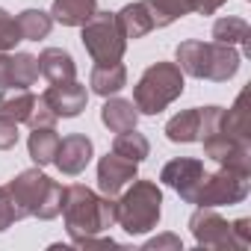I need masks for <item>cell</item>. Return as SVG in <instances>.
Wrapping results in <instances>:
<instances>
[{
  "label": "cell",
  "mask_w": 251,
  "mask_h": 251,
  "mask_svg": "<svg viewBox=\"0 0 251 251\" xmlns=\"http://www.w3.org/2000/svg\"><path fill=\"white\" fill-rule=\"evenodd\" d=\"M59 213L65 216V227H68L71 242H77L86 236H98L115 225V198L98 195L83 183H71L62 192Z\"/></svg>",
  "instance_id": "6da1fadb"
},
{
  "label": "cell",
  "mask_w": 251,
  "mask_h": 251,
  "mask_svg": "<svg viewBox=\"0 0 251 251\" xmlns=\"http://www.w3.org/2000/svg\"><path fill=\"white\" fill-rule=\"evenodd\" d=\"M177 68L198 80L225 83L239 71V53L233 50V45L183 42V45H177Z\"/></svg>",
  "instance_id": "7a4b0ae2"
},
{
  "label": "cell",
  "mask_w": 251,
  "mask_h": 251,
  "mask_svg": "<svg viewBox=\"0 0 251 251\" xmlns=\"http://www.w3.org/2000/svg\"><path fill=\"white\" fill-rule=\"evenodd\" d=\"M9 195L12 204L18 210V219L27 216H39V219H56L62 210V186L56 180H50L48 175H42L39 169H27L21 172L15 180H9Z\"/></svg>",
  "instance_id": "3957f363"
},
{
  "label": "cell",
  "mask_w": 251,
  "mask_h": 251,
  "mask_svg": "<svg viewBox=\"0 0 251 251\" xmlns=\"http://www.w3.org/2000/svg\"><path fill=\"white\" fill-rule=\"evenodd\" d=\"M163 192L154 180H133V186L115 201V222L130 236L148 233L160 222Z\"/></svg>",
  "instance_id": "277c9868"
},
{
  "label": "cell",
  "mask_w": 251,
  "mask_h": 251,
  "mask_svg": "<svg viewBox=\"0 0 251 251\" xmlns=\"http://www.w3.org/2000/svg\"><path fill=\"white\" fill-rule=\"evenodd\" d=\"M180 95H183V71L177 68V62H154L139 77L133 89V103L142 115H157Z\"/></svg>",
  "instance_id": "5b68a950"
},
{
  "label": "cell",
  "mask_w": 251,
  "mask_h": 251,
  "mask_svg": "<svg viewBox=\"0 0 251 251\" xmlns=\"http://www.w3.org/2000/svg\"><path fill=\"white\" fill-rule=\"evenodd\" d=\"M83 48L86 53L98 62V65H112L121 62L127 39L118 30V21L112 12H95L86 24H83Z\"/></svg>",
  "instance_id": "8992f818"
},
{
  "label": "cell",
  "mask_w": 251,
  "mask_h": 251,
  "mask_svg": "<svg viewBox=\"0 0 251 251\" xmlns=\"http://www.w3.org/2000/svg\"><path fill=\"white\" fill-rule=\"evenodd\" d=\"M248 195V175H239L233 169H219L213 175L204 172L195 195L189 204H198V207H230V204H239L245 201Z\"/></svg>",
  "instance_id": "52a82bcc"
},
{
  "label": "cell",
  "mask_w": 251,
  "mask_h": 251,
  "mask_svg": "<svg viewBox=\"0 0 251 251\" xmlns=\"http://www.w3.org/2000/svg\"><path fill=\"white\" fill-rule=\"evenodd\" d=\"M201 142H204V154L210 160H216L222 169H233L239 175H251V142H242V139L227 136L222 130L204 136Z\"/></svg>",
  "instance_id": "ba28073f"
},
{
  "label": "cell",
  "mask_w": 251,
  "mask_h": 251,
  "mask_svg": "<svg viewBox=\"0 0 251 251\" xmlns=\"http://www.w3.org/2000/svg\"><path fill=\"white\" fill-rule=\"evenodd\" d=\"M189 230H192L195 242L204 248H239L233 227L213 207H198L189 219Z\"/></svg>",
  "instance_id": "9c48e42d"
},
{
  "label": "cell",
  "mask_w": 251,
  "mask_h": 251,
  "mask_svg": "<svg viewBox=\"0 0 251 251\" xmlns=\"http://www.w3.org/2000/svg\"><path fill=\"white\" fill-rule=\"evenodd\" d=\"M201 177H204V163H201V160H192V157L172 160V163H166L163 172H160V180H163L169 189H175L186 204L192 201V195H195Z\"/></svg>",
  "instance_id": "30bf717a"
},
{
  "label": "cell",
  "mask_w": 251,
  "mask_h": 251,
  "mask_svg": "<svg viewBox=\"0 0 251 251\" xmlns=\"http://www.w3.org/2000/svg\"><path fill=\"white\" fill-rule=\"evenodd\" d=\"M42 100L53 109L56 118H74L86 109V100H89V92L86 86H80L77 80H68V83H50V89L42 95Z\"/></svg>",
  "instance_id": "8fae6325"
},
{
  "label": "cell",
  "mask_w": 251,
  "mask_h": 251,
  "mask_svg": "<svg viewBox=\"0 0 251 251\" xmlns=\"http://www.w3.org/2000/svg\"><path fill=\"white\" fill-rule=\"evenodd\" d=\"M136 180V163L124 160L118 154H106L100 157L98 163V189L106 195V198H115L127 183Z\"/></svg>",
  "instance_id": "7c38bea8"
},
{
  "label": "cell",
  "mask_w": 251,
  "mask_h": 251,
  "mask_svg": "<svg viewBox=\"0 0 251 251\" xmlns=\"http://www.w3.org/2000/svg\"><path fill=\"white\" fill-rule=\"evenodd\" d=\"M92 154H95L92 139L83 136V133H71V136L59 139V148H56L53 163H56V169H59L62 175H71V177H74V175H80V172L92 163Z\"/></svg>",
  "instance_id": "4fadbf2b"
},
{
  "label": "cell",
  "mask_w": 251,
  "mask_h": 251,
  "mask_svg": "<svg viewBox=\"0 0 251 251\" xmlns=\"http://www.w3.org/2000/svg\"><path fill=\"white\" fill-rule=\"evenodd\" d=\"M36 59H39V74H45L50 83H68V80L77 77L74 56L68 50H62V48H48Z\"/></svg>",
  "instance_id": "5bb4252c"
},
{
  "label": "cell",
  "mask_w": 251,
  "mask_h": 251,
  "mask_svg": "<svg viewBox=\"0 0 251 251\" xmlns=\"http://www.w3.org/2000/svg\"><path fill=\"white\" fill-rule=\"evenodd\" d=\"M100 121L112 133H124V130H133L136 121H139V109L133 100H124V98H109L100 109Z\"/></svg>",
  "instance_id": "9a60e30c"
},
{
  "label": "cell",
  "mask_w": 251,
  "mask_h": 251,
  "mask_svg": "<svg viewBox=\"0 0 251 251\" xmlns=\"http://www.w3.org/2000/svg\"><path fill=\"white\" fill-rule=\"evenodd\" d=\"M36 95L30 92V89H24V86H6L3 92H0V115H6V118H12V121H24L27 124V118H30V112H33V106H36Z\"/></svg>",
  "instance_id": "2e32d148"
},
{
  "label": "cell",
  "mask_w": 251,
  "mask_h": 251,
  "mask_svg": "<svg viewBox=\"0 0 251 251\" xmlns=\"http://www.w3.org/2000/svg\"><path fill=\"white\" fill-rule=\"evenodd\" d=\"M115 21H118V30L124 33V39H142L154 30V21H151V12L142 3H127L121 12H115Z\"/></svg>",
  "instance_id": "e0dca14e"
},
{
  "label": "cell",
  "mask_w": 251,
  "mask_h": 251,
  "mask_svg": "<svg viewBox=\"0 0 251 251\" xmlns=\"http://www.w3.org/2000/svg\"><path fill=\"white\" fill-rule=\"evenodd\" d=\"M245 100H248V92H242L230 109H222V118H219V130L227 133V136H236L242 142H251V115L245 109Z\"/></svg>",
  "instance_id": "ac0fdd59"
},
{
  "label": "cell",
  "mask_w": 251,
  "mask_h": 251,
  "mask_svg": "<svg viewBox=\"0 0 251 251\" xmlns=\"http://www.w3.org/2000/svg\"><path fill=\"white\" fill-rule=\"evenodd\" d=\"M98 12V0H53L50 18L62 27H83Z\"/></svg>",
  "instance_id": "d6986e66"
},
{
  "label": "cell",
  "mask_w": 251,
  "mask_h": 251,
  "mask_svg": "<svg viewBox=\"0 0 251 251\" xmlns=\"http://www.w3.org/2000/svg\"><path fill=\"white\" fill-rule=\"evenodd\" d=\"M89 86L95 95L100 98H109L115 92H121L127 86V68L121 62H112V65H95L92 68V77H89Z\"/></svg>",
  "instance_id": "ffe728a7"
},
{
  "label": "cell",
  "mask_w": 251,
  "mask_h": 251,
  "mask_svg": "<svg viewBox=\"0 0 251 251\" xmlns=\"http://www.w3.org/2000/svg\"><path fill=\"white\" fill-rule=\"evenodd\" d=\"M166 136L169 142H198L201 139V109H186L177 112L169 124H166Z\"/></svg>",
  "instance_id": "44dd1931"
},
{
  "label": "cell",
  "mask_w": 251,
  "mask_h": 251,
  "mask_svg": "<svg viewBox=\"0 0 251 251\" xmlns=\"http://www.w3.org/2000/svg\"><path fill=\"white\" fill-rule=\"evenodd\" d=\"M27 148H30V157H33L36 166H50L53 157H56V148H59L56 127H33V133L27 139Z\"/></svg>",
  "instance_id": "7402d4cb"
},
{
  "label": "cell",
  "mask_w": 251,
  "mask_h": 251,
  "mask_svg": "<svg viewBox=\"0 0 251 251\" xmlns=\"http://www.w3.org/2000/svg\"><path fill=\"white\" fill-rule=\"evenodd\" d=\"M154 27H169L172 21L195 12V0H145Z\"/></svg>",
  "instance_id": "603a6c76"
},
{
  "label": "cell",
  "mask_w": 251,
  "mask_h": 251,
  "mask_svg": "<svg viewBox=\"0 0 251 251\" xmlns=\"http://www.w3.org/2000/svg\"><path fill=\"white\" fill-rule=\"evenodd\" d=\"M112 154H118V157H124V160H130V163L139 166V163L151 154V145H148V139H145L142 133H136V127H133V130H124V133L115 136Z\"/></svg>",
  "instance_id": "cb8c5ba5"
},
{
  "label": "cell",
  "mask_w": 251,
  "mask_h": 251,
  "mask_svg": "<svg viewBox=\"0 0 251 251\" xmlns=\"http://www.w3.org/2000/svg\"><path fill=\"white\" fill-rule=\"evenodd\" d=\"M15 21H18V30H21V39H24V42L48 39V33H50V27H53L50 12H42V9H24Z\"/></svg>",
  "instance_id": "d4e9b609"
},
{
  "label": "cell",
  "mask_w": 251,
  "mask_h": 251,
  "mask_svg": "<svg viewBox=\"0 0 251 251\" xmlns=\"http://www.w3.org/2000/svg\"><path fill=\"white\" fill-rule=\"evenodd\" d=\"M213 39H216L219 45H245V50H248L251 27H248V21L227 15V18H219V21L213 24Z\"/></svg>",
  "instance_id": "484cf974"
},
{
  "label": "cell",
  "mask_w": 251,
  "mask_h": 251,
  "mask_svg": "<svg viewBox=\"0 0 251 251\" xmlns=\"http://www.w3.org/2000/svg\"><path fill=\"white\" fill-rule=\"evenodd\" d=\"M36 80H39V59L33 53H15L9 65V86L30 89Z\"/></svg>",
  "instance_id": "4316f807"
},
{
  "label": "cell",
  "mask_w": 251,
  "mask_h": 251,
  "mask_svg": "<svg viewBox=\"0 0 251 251\" xmlns=\"http://www.w3.org/2000/svg\"><path fill=\"white\" fill-rule=\"evenodd\" d=\"M21 39V30H18V21L6 12V9H0V50H12Z\"/></svg>",
  "instance_id": "83f0119b"
},
{
  "label": "cell",
  "mask_w": 251,
  "mask_h": 251,
  "mask_svg": "<svg viewBox=\"0 0 251 251\" xmlns=\"http://www.w3.org/2000/svg\"><path fill=\"white\" fill-rule=\"evenodd\" d=\"M15 222H18V210H15V204H12V195H9L6 186H0V230L12 227Z\"/></svg>",
  "instance_id": "f1b7e54d"
},
{
  "label": "cell",
  "mask_w": 251,
  "mask_h": 251,
  "mask_svg": "<svg viewBox=\"0 0 251 251\" xmlns=\"http://www.w3.org/2000/svg\"><path fill=\"white\" fill-rule=\"evenodd\" d=\"M27 124H30V127H53V124H56V115H53V109L39 98L36 106H33V112H30V118H27Z\"/></svg>",
  "instance_id": "f546056e"
},
{
  "label": "cell",
  "mask_w": 251,
  "mask_h": 251,
  "mask_svg": "<svg viewBox=\"0 0 251 251\" xmlns=\"http://www.w3.org/2000/svg\"><path fill=\"white\" fill-rule=\"evenodd\" d=\"M18 145V121L0 115V151H9Z\"/></svg>",
  "instance_id": "4dcf8cb0"
},
{
  "label": "cell",
  "mask_w": 251,
  "mask_h": 251,
  "mask_svg": "<svg viewBox=\"0 0 251 251\" xmlns=\"http://www.w3.org/2000/svg\"><path fill=\"white\" fill-rule=\"evenodd\" d=\"M230 227H233V236H236L239 248H248V245H251V230H248V227H251V222H248V219H236Z\"/></svg>",
  "instance_id": "1f68e13d"
},
{
  "label": "cell",
  "mask_w": 251,
  "mask_h": 251,
  "mask_svg": "<svg viewBox=\"0 0 251 251\" xmlns=\"http://www.w3.org/2000/svg\"><path fill=\"white\" fill-rule=\"evenodd\" d=\"M145 248H148V251H154V248H175V251H180V239H177L175 233H163V236L151 239Z\"/></svg>",
  "instance_id": "d6a6232c"
},
{
  "label": "cell",
  "mask_w": 251,
  "mask_h": 251,
  "mask_svg": "<svg viewBox=\"0 0 251 251\" xmlns=\"http://www.w3.org/2000/svg\"><path fill=\"white\" fill-rule=\"evenodd\" d=\"M9 65H12V56L6 50H0V86H9Z\"/></svg>",
  "instance_id": "836d02e7"
},
{
  "label": "cell",
  "mask_w": 251,
  "mask_h": 251,
  "mask_svg": "<svg viewBox=\"0 0 251 251\" xmlns=\"http://www.w3.org/2000/svg\"><path fill=\"white\" fill-rule=\"evenodd\" d=\"M222 3H225V0H195V12H201V15H213Z\"/></svg>",
  "instance_id": "e575fe53"
}]
</instances>
